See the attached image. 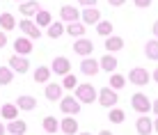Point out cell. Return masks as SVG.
Instances as JSON below:
<instances>
[{
    "instance_id": "obj_1",
    "label": "cell",
    "mask_w": 158,
    "mask_h": 135,
    "mask_svg": "<svg viewBox=\"0 0 158 135\" xmlns=\"http://www.w3.org/2000/svg\"><path fill=\"white\" fill-rule=\"evenodd\" d=\"M96 96H99V92L94 89V85H89V83L76 85V99H78L80 103H94Z\"/></svg>"
},
{
    "instance_id": "obj_2",
    "label": "cell",
    "mask_w": 158,
    "mask_h": 135,
    "mask_svg": "<svg viewBox=\"0 0 158 135\" xmlns=\"http://www.w3.org/2000/svg\"><path fill=\"white\" fill-rule=\"evenodd\" d=\"M131 105H133V110H135V112H140V115H147V112L151 110L149 96L142 94V92H138V94L131 96Z\"/></svg>"
},
{
    "instance_id": "obj_3",
    "label": "cell",
    "mask_w": 158,
    "mask_h": 135,
    "mask_svg": "<svg viewBox=\"0 0 158 135\" xmlns=\"http://www.w3.org/2000/svg\"><path fill=\"white\" fill-rule=\"evenodd\" d=\"M60 110L64 115H78L80 112V101L76 96H62L60 99Z\"/></svg>"
},
{
    "instance_id": "obj_4",
    "label": "cell",
    "mask_w": 158,
    "mask_h": 135,
    "mask_svg": "<svg viewBox=\"0 0 158 135\" xmlns=\"http://www.w3.org/2000/svg\"><path fill=\"white\" fill-rule=\"evenodd\" d=\"M99 103L103 105V108H112L119 101V96H117V92L112 89V87H103V89H99Z\"/></svg>"
},
{
    "instance_id": "obj_5",
    "label": "cell",
    "mask_w": 158,
    "mask_h": 135,
    "mask_svg": "<svg viewBox=\"0 0 158 135\" xmlns=\"http://www.w3.org/2000/svg\"><path fill=\"white\" fill-rule=\"evenodd\" d=\"M21 32H23L28 39H39V37H41V28L35 23V21H30V18L21 21Z\"/></svg>"
},
{
    "instance_id": "obj_6",
    "label": "cell",
    "mask_w": 158,
    "mask_h": 135,
    "mask_svg": "<svg viewBox=\"0 0 158 135\" xmlns=\"http://www.w3.org/2000/svg\"><path fill=\"white\" fill-rule=\"evenodd\" d=\"M9 69L16 73H28V69H30V60H25V55H14L9 57Z\"/></svg>"
},
{
    "instance_id": "obj_7",
    "label": "cell",
    "mask_w": 158,
    "mask_h": 135,
    "mask_svg": "<svg viewBox=\"0 0 158 135\" xmlns=\"http://www.w3.org/2000/svg\"><path fill=\"white\" fill-rule=\"evenodd\" d=\"M126 78H128L133 85L142 87V85L149 83V71H147V69H142V67H138V69H131V73L126 76Z\"/></svg>"
},
{
    "instance_id": "obj_8",
    "label": "cell",
    "mask_w": 158,
    "mask_h": 135,
    "mask_svg": "<svg viewBox=\"0 0 158 135\" xmlns=\"http://www.w3.org/2000/svg\"><path fill=\"white\" fill-rule=\"evenodd\" d=\"M92 51H94V41H89V39H85V37H78V41L73 44V53L76 55H92Z\"/></svg>"
},
{
    "instance_id": "obj_9",
    "label": "cell",
    "mask_w": 158,
    "mask_h": 135,
    "mask_svg": "<svg viewBox=\"0 0 158 135\" xmlns=\"http://www.w3.org/2000/svg\"><path fill=\"white\" fill-rule=\"evenodd\" d=\"M51 71L57 73V76H67V73H71V62L67 57H55L51 64Z\"/></svg>"
},
{
    "instance_id": "obj_10",
    "label": "cell",
    "mask_w": 158,
    "mask_h": 135,
    "mask_svg": "<svg viewBox=\"0 0 158 135\" xmlns=\"http://www.w3.org/2000/svg\"><path fill=\"white\" fill-rule=\"evenodd\" d=\"M60 131L64 135H76L78 133V119H76L73 115H67L62 121H60Z\"/></svg>"
},
{
    "instance_id": "obj_11",
    "label": "cell",
    "mask_w": 158,
    "mask_h": 135,
    "mask_svg": "<svg viewBox=\"0 0 158 135\" xmlns=\"http://www.w3.org/2000/svg\"><path fill=\"white\" fill-rule=\"evenodd\" d=\"M62 92H64L62 85H57V83H48V85H46V92H44V94H46V99L51 101V103H57V101L64 96Z\"/></svg>"
},
{
    "instance_id": "obj_12",
    "label": "cell",
    "mask_w": 158,
    "mask_h": 135,
    "mask_svg": "<svg viewBox=\"0 0 158 135\" xmlns=\"http://www.w3.org/2000/svg\"><path fill=\"white\" fill-rule=\"evenodd\" d=\"M60 18H62L64 23H73V21L80 18V12L76 9V5H64V7L60 9Z\"/></svg>"
},
{
    "instance_id": "obj_13",
    "label": "cell",
    "mask_w": 158,
    "mask_h": 135,
    "mask_svg": "<svg viewBox=\"0 0 158 135\" xmlns=\"http://www.w3.org/2000/svg\"><path fill=\"white\" fill-rule=\"evenodd\" d=\"M14 53H16V55H30V53H32V39H28V37H19V39L14 41Z\"/></svg>"
},
{
    "instance_id": "obj_14",
    "label": "cell",
    "mask_w": 158,
    "mask_h": 135,
    "mask_svg": "<svg viewBox=\"0 0 158 135\" xmlns=\"http://www.w3.org/2000/svg\"><path fill=\"white\" fill-rule=\"evenodd\" d=\"M21 14H23V18H30V16H35L37 12H39V2L37 0H23V2L19 5Z\"/></svg>"
},
{
    "instance_id": "obj_15",
    "label": "cell",
    "mask_w": 158,
    "mask_h": 135,
    "mask_svg": "<svg viewBox=\"0 0 158 135\" xmlns=\"http://www.w3.org/2000/svg\"><path fill=\"white\" fill-rule=\"evenodd\" d=\"M80 18H83L87 25H96L101 21V12L96 7H85V12L80 14Z\"/></svg>"
},
{
    "instance_id": "obj_16",
    "label": "cell",
    "mask_w": 158,
    "mask_h": 135,
    "mask_svg": "<svg viewBox=\"0 0 158 135\" xmlns=\"http://www.w3.org/2000/svg\"><path fill=\"white\" fill-rule=\"evenodd\" d=\"M99 69H101V67H99V62L92 60L89 55H87L85 60L80 62V71H83L85 76H96V73H99Z\"/></svg>"
},
{
    "instance_id": "obj_17",
    "label": "cell",
    "mask_w": 158,
    "mask_h": 135,
    "mask_svg": "<svg viewBox=\"0 0 158 135\" xmlns=\"http://www.w3.org/2000/svg\"><path fill=\"white\" fill-rule=\"evenodd\" d=\"M25 131H28V124H25L23 119H19V117L7 124V133H12V135H23Z\"/></svg>"
},
{
    "instance_id": "obj_18",
    "label": "cell",
    "mask_w": 158,
    "mask_h": 135,
    "mask_svg": "<svg viewBox=\"0 0 158 135\" xmlns=\"http://www.w3.org/2000/svg\"><path fill=\"white\" fill-rule=\"evenodd\" d=\"M122 48H124V39L122 37L108 35V39H106V51L108 53H117V51H122Z\"/></svg>"
},
{
    "instance_id": "obj_19",
    "label": "cell",
    "mask_w": 158,
    "mask_h": 135,
    "mask_svg": "<svg viewBox=\"0 0 158 135\" xmlns=\"http://www.w3.org/2000/svg\"><path fill=\"white\" fill-rule=\"evenodd\" d=\"M135 128H138L140 135H151V131H154V121H151L149 117H140L138 124H135Z\"/></svg>"
},
{
    "instance_id": "obj_20",
    "label": "cell",
    "mask_w": 158,
    "mask_h": 135,
    "mask_svg": "<svg viewBox=\"0 0 158 135\" xmlns=\"http://www.w3.org/2000/svg\"><path fill=\"white\" fill-rule=\"evenodd\" d=\"M16 108H19V110H35L37 99L35 96H19V99H16Z\"/></svg>"
},
{
    "instance_id": "obj_21",
    "label": "cell",
    "mask_w": 158,
    "mask_h": 135,
    "mask_svg": "<svg viewBox=\"0 0 158 135\" xmlns=\"http://www.w3.org/2000/svg\"><path fill=\"white\" fill-rule=\"evenodd\" d=\"M99 67L103 69V71L112 73V71H115V69H117V57H115V55H110V53H108V55H103V57H101Z\"/></svg>"
},
{
    "instance_id": "obj_22",
    "label": "cell",
    "mask_w": 158,
    "mask_h": 135,
    "mask_svg": "<svg viewBox=\"0 0 158 135\" xmlns=\"http://www.w3.org/2000/svg\"><path fill=\"white\" fill-rule=\"evenodd\" d=\"M0 115H2L5 121H12V119L19 117V108H16V103H5L2 110H0Z\"/></svg>"
},
{
    "instance_id": "obj_23",
    "label": "cell",
    "mask_w": 158,
    "mask_h": 135,
    "mask_svg": "<svg viewBox=\"0 0 158 135\" xmlns=\"http://www.w3.org/2000/svg\"><path fill=\"white\" fill-rule=\"evenodd\" d=\"M0 25H2V32H9V30L16 28V21H14V16L9 12H2L0 14Z\"/></svg>"
},
{
    "instance_id": "obj_24",
    "label": "cell",
    "mask_w": 158,
    "mask_h": 135,
    "mask_svg": "<svg viewBox=\"0 0 158 135\" xmlns=\"http://www.w3.org/2000/svg\"><path fill=\"white\" fill-rule=\"evenodd\" d=\"M35 16H37V25H39V28H48V25L53 23V16H51V12H46V9H39Z\"/></svg>"
},
{
    "instance_id": "obj_25",
    "label": "cell",
    "mask_w": 158,
    "mask_h": 135,
    "mask_svg": "<svg viewBox=\"0 0 158 135\" xmlns=\"http://www.w3.org/2000/svg\"><path fill=\"white\" fill-rule=\"evenodd\" d=\"M48 78H51V67H37L35 69V83H48Z\"/></svg>"
},
{
    "instance_id": "obj_26",
    "label": "cell",
    "mask_w": 158,
    "mask_h": 135,
    "mask_svg": "<svg viewBox=\"0 0 158 135\" xmlns=\"http://www.w3.org/2000/svg\"><path fill=\"white\" fill-rule=\"evenodd\" d=\"M64 32H69L71 37H83L85 35V23H78V21H73V23H69Z\"/></svg>"
},
{
    "instance_id": "obj_27",
    "label": "cell",
    "mask_w": 158,
    "mask_h": 135,
    "mask_svg": "<svg viewBox=\"0 0 158 135\" xmlns=\"http://www.w3.org/2000/svg\"><path fill=\"white\" fill-rule=\"evenodd\" d=\"M124 85H126V76H122V73H115V71H112V73H110V87L115 89V92H119V89L124 87Z\"/></svg>"
},
{
    "instance_id": "obj_28",
    "label": "cell",
    "mask_w": 158,
    "mask_h": 135,
    "mask_svg": "<svg viewBox=\"0 0 158 135\" xmlns=\"http://www.w3.org/2000/svg\"><path fill=\"white\" fill-rule=\"evenodd\" d=\"M144 55L149 57V60H158V41H147V46H144Z\"/></svg>"
},
{
    "instance_id": "obj_29",
    "label": "cell",
    "mask_w": 158,
    "mask_h": 135,
    "mask_svg": "<svg viewBox=\"0 0 158 135\" xmlns=\"http://www.w3.org/2000/svg\"><path fill=\"white\" fill-rule=\"evenodd\" d=\"M62 35H64V25L62 23H51L48 25V37H51V39H60Z\"/></svg>"
},
{
    "instance_id": "obj_30",
    "label": "cell",
    "mask_w": 158,
    "mask_h": 135,
    "mask_svg": "<svg viewBox=\"0 0 158 135\" xmlns=\"http://www.w3.org/2000/svg\"><path fill=\"white\" fill-rule=\"evenodd\" d=\"M108 119H110L112 124H122L124 119H126V115H124V110H119V108L112 105V108H110V115H108Z\"/></svg>"
},
{
    "instance_id": "obj_31",
    "label": "cell",
    "mask_w": 158,
    "mask_h": 135,
    "mask_svg": "<svg viewBox=\"0 0 158 135\" xmlns=\"http://www.w3.org/2000/svg\"><path fill=\"white\" fill-rule=\"evenodd\" d=\"M57 128H60V124L55 117H44V131L46 133H57Z\"/></svg>"
},
{
    "instance_id": "obj_32",
    "label": "cell",
    "mask_w": 158,
    "mask_h": 135,
    "mask_svg": "<svg viewBox=\"0 0 158 135\" xmlns=\"http://www.w3.org/2000/svg\"><path fill=\"white\" fill-rule=\"evenodd\" d=\"M96 32H99L101 37L112 35V23H110V21H99V23H96Z\"/></svg>"
},
{
    "instance_id": "obj_33",
    "label": "cell",
    "mask_w": 158,
    "mask_h": 135,
    "mask_svg": "<svg viewBox=\"0 0 158 135\" xmlns=\"http://www.w3.org/2000/svg\"><path fill=\"white\" fill-rule=\"evenodd\" d=\"M12 76H14V71L9 67H0V85H9L12 83Z\"/></svg>"
},
{
    "instance_id": "obj_34",
    "label": "cell",
    "mask_w": 158,
    "mask_h": 135,
    "mask_svg": "<svg viewBox=\"0 0 158 135\" xmlns=\"http://www.w3.org/2000/svg\"><path fill=\"white\" fill-rule=\"evenodd\" d=\"M76 85H78V83H76V76H71V73L64 76V80H62V87L64 89H76Z\"/></svg>"
},
{
    "instance_id": "obj_35",
    "label": "cell",
    "mask_w": 158,
    "mask_h": 135,
    "mask_svg": "<svg viewBox=\"0 0 158 135\" xmlns=\"http://www.w3.org/2000/svg\"><path fill=\"white\" fill-rule=\"evenodd\" d=\"M5 44H7V35H5V32L0 30V51L5 48Z\"/></svg>"
},
{
    "instance_id": "obj_36",
    "label": "cell",
    "mask_w": 158,
    "mask_h": 135,
    "mask_svg": "<svg viewBox=\"0 0 158 135\" xmlns=\"http://www.w3.org/2000/svg\"><path fill=\"white\" fill-rule=\"evenodd\" d=\"M135 5H138V7H149L151 5V0H133Z\"/></svg>"
},
{
    "instance_id": "obj_37",
    "label": "cell",
    "mask_w": 158,
    "mask_h": 135,
    "mask_svg": "<svg viewBox=\"0 0 158 135\" xmlns=\"http://www.w3.org/2000/svg\"><path fill=\"white\" fill-rule=\"evenodd\" d=\"M78 5H85V7H94L96 0H78Z\"/></svg>"
},
{
    "instance_id": "obj_38",
    "label": "cell",
    "mask_w": 158,
    "mask_h": 135,
    "mask_svg": "<svg viewBox=\"0 0 158 135\" xmlns=\"http://www.w3.org/2000/svg\"><path fill=\"white\" fill-rule=\"evenodd\" d=\"M108 2H110V5H112V7H122V5H124V2H126V0H108Z\"/></svg>"
},
{
    "instance_id": "obj_39",
    "label": "cell",
    "mask_w": 158,
    "mask_h": 135,
    "mask_svg": "<svg viewBox=\"0 0 158 135\" xmlns=\"http://www.w3.org/2000/svg\"><path fill=\"white\" fill-rule=\"evenodd\" d=\"M151 110H154V115H158V99L154 101V103H151Z\"/></svg>"
},
{
    "instance_id": "obj_40",
    "label": "cell",
    "mask_w": 158,
    "mask_h": 135,
    "mask_svg": "<svg viewBox=\"0 0 158 135\" xmlns=\"http://www.w3.org/2000/svg\"><path fill=\"white\" fill-rule=\"evenodd\" d=\"M5 133H7V126H5V124L0 121V135H5Z\"/></svg>"
},
{
    "instance_id": "obj_41",
    "label": "cell",
    "mask_w": 158,
    "mask_h": 135,
    "mask_svg": "<svg viewBox=\"0 0 158 135\" xmlns=\"http://www.w3.org/2000/svg\"><path fill=\"white\" fill-rule=\"evenodd\" d=\"M151 30H154V37H156V39H158V21H156V23H154V28H151Z\"/></svg>"
},
{
    "instance_id": "obj_42",
    "label": "cell",
    "mask_w": 158,
    "mask_h": 135,
    "mask_svg": "<svg viewBox=\"0 0 158 135\" xmlns=\"http://www.w3.org/2000/svg\"><path fill=\"white\" fill-rule=\"evenodd\" d=\"M151 76H154V80H156V83H158V69H156V71H154V73H151Z\"/></svg>"
},
{
    "instance_id": "obj_43",
    "label": "cell",
    "mask_w": 158,
    "mask_h": 135,
    "mask_svg": "<svg viewBox=\"0 0 158 135\" xmlns=\"http://www.w3.org/2000/svg\"><path fill=\"white\" fill-rule=\"evenodd\" d=\"M99 135H115V133H110V131H101Z\"/></svg>"
},
{
    "instance_id": "obj_44",
    "label": "cell",
    "mask_w": 158,
    "mask_h": 135,
    "mask_svg": "<svg viewBox=\"0 0 158 135\" xmlns=\"http://www.w3.org/2000/svg\"><path fill=\"white\" fill-rule=\"evenodd\" d=\"M154 131H158V119L154 121Z\"/></svg>"
},
{
    "instance_id": "obj_45",
    "label": "cell",
    "mask_w": 158,
    "mask_h": 135,
    "mask_svg": "<svg viewBox=\"0 0 158 135\" xmlns=\"http://www.w3.org/2000/svg\"><path fill=\"white\" fill-rule=\"evenodd\" d=\"M78 135H92V133H78Z\"/></svg>"
},
{
    "instance_id": "obj_46",
    "label": "cell",
    "mask_w": 158,
    "mask_h": 135,
    "mask_svg": "<svg viewBox=\"0 0 158 135\" xmlns=\"http://www.w3.org/2000/svg\"><path fill=\"white\" fill-rule=\"evenodd\" d=\"M16 2H23V0H16Z\"/></svg>"
}]
</instances>
